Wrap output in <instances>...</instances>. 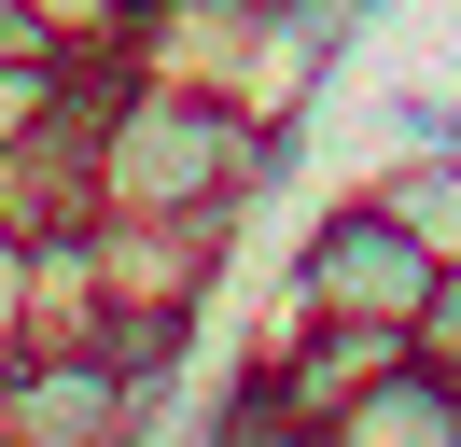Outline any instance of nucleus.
Returning a JSON list of instances; mask_svg holds the SVG:
<instances>
[{
	"instance_id": "nucleus-1",
	"label": "nucleus",
	"mask_w": 461,
	"mask_h": 447,
	"mask_svg": "<svg viewBox=\"0 0 461 447\" xmlns=\"http://www.w3.org/2000/svg\"><path fill=\"white\" fill-rule=\"evenodd\" d=\"M420 294H433V251H420V224L377 182H349L336 210L294 238V266H280V307H321V322H405Z\"/></svg>"
},
{
	"instance_id": "nucleus-2",
	"label": "nucleus",
	"mask_w": 461,
	"mask_h": 447,
	"mask_svg": "<svg viewBox=\"0 0 461 447\" xmlns=\"http://www.w3.org/2000/svg\"><path fill=\"white\" fill-rule=\"evenodd\" d=\"M0 433L14 447H126V433H154V406H140V378L98 335H42V350H14Z\"/></svg>"
},
{
	"instance_id": "nucleus-3",
	"label": "nucleus",
	"mask_w": 461,
	"mask_h": 447,
	"mask_svg": "<svg viewBox=\"0 0 461 447\" xmlns=\"http://www.w3.org/2000/svg\"><path fill=\"white\" fill-rule=\"evenodd\" d=\"M321 447H461V378L420 363V350H392L336 419H321Z\"/></svg>"
},
{
	"instance_id": "nucleus-4",
	"label": "nucleus",
	"mask_w": 461,
	"mask_h": 447,
	"mask_svg": "<svg viewBox=\"0 0 461 447\" xmlns=\"http://www.w3.org/2000/svg\"><path fill=\"white\" fill-rule=\"evenodd\" d=\"M377 196L420 224L433 266H461V140H447V154H392V168H377Z\"/></svg>"
},
{
	"instance_id": "nucleus-5",
	"label": "nucleus",
	"mask_w": 461,
	"mask_h": 447,
	"mask_svg": "<svg viewBox=\"0 0 461 447\" xmlns=\"http://www.w3.org/2000/svg\"><path fill=\"white\" fill-rule=\"evenodd\" d=\"M377 112H392V154H447V140H461V84L447 70H405Z\"/></svg>"
},
{
	"instance_id": "nucleus-6",
	"label": "nucleus",
	"mask_w": 461,
	"mask_h": 447,
	"mask_svg": "<svg viewBox=\"0 0 461 447\" xmlns=\"http://www.w3.org/2000/svg\"><path fill=\"white\" fill-rule=\"evenodd\" d=\"M42 14H57V42H70V56H126L154 0H42Z\"/></svg>"
},
{
	"instance_id": "nucleus-7",
	"label": "nucleus",
	"mask_w": 461,
	"mask_h": 447,
	"mask_svg": "<svg viewBox=\"0 0 461 447\" xmlns=\"http://www.w3.org/2000/svg\"><path fill=\"white\" fill-rule=\"evenodd\" d=\"M405 350H420V363H447V378H461V266H433V294L405 307Z\"/></svg>"
},
{
	"instance_id": "nucleus-8",
	"label": "nucleus",
	"mask_w": 461,
	"mask_h": 447,
	"mask_svg": "<svg viewBox=\"0 0 461 447\" xmlns=\"http://www.w3.org/2000/svg\"><path fill=\"white\" fill-rule=\"evenodd\" d=\"M0 350H29V224H0Z\"/></svg>"
},
{
	"instance_id": "nucleus-9",
	"label": "nucleus",
	"mask_w": 461,
	"mask_h": 447,
	"mask_svg": "<svg viewBox=\"0 0 461 447\" xmlns=\"http://www.w3.org/2000/svg\"><path fill=\"white\" fill-rule=\"evenodd\" d=\"M0 56H70V42H57V14H42V0H0Z\"/></svg>"
},
{
	"instance_id": "nucleus-10",
	"label": "nucleus",
	"mask_w": 461,
	"mask_h": 447,
	"mask_svg": "<svg viewBox=\"0 0 461 447\" xmlns=\"http://www.w3.org/2000/svg\"><path fill=\"white\" fill-rule=\"evenodd\" d=\"M364 14H392V0H364Z\"/></svg>"
}]
</instances>
